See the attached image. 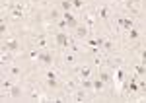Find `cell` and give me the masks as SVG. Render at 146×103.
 <instances>
[{"label":"cell","mask_w":146,"mask_h":103,"mask_svg":"<svg viewBox=\"0 0 146 103\" xmlns=\"http://www.w3.org/2000/svg\"><path fill=\"white\" fill-rule=\"evenodd\" d=\"M62 18H64V22L68 23V27H78V22H76V18H74L70 12H64V14H62Z\"/></svg>","instance_id":"cell-1"},{"label":"cell","mask_w":146,"mask_h":103,"mask_svg":"<svg viewBox=\"0 0 146 103\" xmlns=\"http://www.w3.org/2000/svg\"><path fill=\"white\" fill-rule=\"evenodd\" d=\"M56 45H60V47H68V35L66 33H62V31H60V33H56Z\"/></svg>","instance_id":"cell-2"},{"label":"cell","mask_w":146,"mask_h":103,"mask_svg":"<svg viewBox=\"0 0 146 103\" xmlns=\"http://www.w3.org/2000/svg\"><path fill=\"white\" fill-rule=\"evenodd\" d=\"M18 41H16V39H10V41H6V43H4V49H6V51H18Z\"/></svg>","instance_id":"cell-3"},{"label":"cell","mask_w":146,"mask_h":103,"mask_svg":"<svg viewBox=\"0 0 146 103\" xmlns=\"http://www.w3.org/2000/svg\"><path fill=\"white\" fill-rule=\"evenodd\" d=\"M47 84H49L51 88H55V86H56V74H55V72H49V74H47Z\"/></svg>","instance_id":"cell-4"},{"label":"cell","mask_w":146,"mask_h":103,"mask_svg":"<svg viewBox=\"0 0 146 103\" xmlns=\"http://www.w3.org/2000/svg\"><path fill=\"white\" fill-rule=\"evenodd\" d=\"M119 23L123 25V27L127 29V31H129V29L133 27V20H129V18H119Z\"/></svg>","instance_id":"cell-5"},{"label":"cell","mask_w":146,"mask_h":103,"mask_svg":"<svg viewBox=\"0 0 146 103\" xmlns=\"http://www.w3.org/2000/svg\"><path fill=\"white\" fill-rule=\"evenodd\" d=\"M37 60H41V62H45V64H51V62H53V57L47 55V53H39V58H37Z\"/></svg>","instance_id":"cell-6"},{"label":"cell","mask_w":146,"mask_h":103,"mask_svg":"<svg viewBox=\"0 0 146 103\" xmlns=\"http://www.w3.org/2000/svg\"><path fill=\"white\" fill-rule=\"evenodd\" d=\"M129 92H133V93L138 92V84H136V78H131V82H129Z\"/></svg>","instance_id":"cell-7"},{"label":"cell","mask_w":146,"mask_h":103,"mask_svg":"<svg viewBox=\"0 0 146 103\" xmlns=\"http://www.w3.org/2000/svg\"><path fill=\"white\" fill-rule=\"evenodd\" d=\"M135 70H136V76H144V74H146V62H142V64L135 66Z\"/></svg>","instance_id":"cell-8"},{"label":"cell","mask_w":146,"mask_h":103,"mask_svg":"<svg viewBox=\"0 0 146 103\" xmlns=\"http://www.w3.org/2000/svg\"><path fill=\"white\" fill-rule=\"evenodd\" d=\"M98 16H100L101 20H105V18L109 16V12H107V8H105V6H100V8H98Z\"/></svg>","instance_id":"cell-9"},{"label":"cell","mask_w":146,"mask_h":103,"mask_svg":"<svg viewBox=\"0 0 146 103\" xmlns=\"http://www.w3.org/2000/svg\"><path fill=\"white\" fill-rule=\"evenodd\" d=\"M76 35H78V37H86V35H88V27L78 25V27H76Z\"/></svg>","instance_id":"cell-10"},{"label":"cell","mask_w":146,"mask_h":103,"mask_svg":"<svg viewBox=\"0 0 146 103\" xmlns=\"http://www.w3.org/2000/svg\"><path fill=\"white\" fill-rule=\"evenodd\" d=\"M103 84H105V82L101 80V78L94 80V90H96V92H101V90H103Z\"/></svg>","instance_id":"cell-11"},{"label":"cell","mask_w":146,"mask_h":103,"mask_svg":"<svg viewBox=\"0 0 146 103\" xmlns=\"http://www.w3.org/2000/svg\"><path fill=\"white\" fill-rule=\"evenodd\" d=\"M60 6H62V10H64V12H70V8H72V0H62Z\"/></svg>","instance_id":"cell-12"},{"label":"cell","mask_w":146,"mask_h":103,"mask_svg":"<svg viewBox=\"0 0 146 103\" xmlns=\"http://www.w3.org/2000/svg\"><path fill=\"white\" fill-rule=\"evenodd\" d=\"M138 37H140V33H138L136 29L131 27V29H129V39H138Z\"/></svg>","instance_id":"cell-13"},{"label":"cell","mask_w":146,"mask_h":103,"mask_svg":"<svg viewBox=\"0 0 146 103\" xmlns=\"http://www.w3.org/2000/svg\"><path fill=\"white\" fill-rule=\"evenodd\" d=\"M80 76H82V78H90V76H92V70L90 68H82V70H80Z\"/></svg>","instance_id":"cell-14"},{"label":"cell","mask_w":146,"mask_h":103,"mask_svg":"<svg viewBox=\"0 0 146 103\" xmlns=\"http://www.w3.org/2000/svg\"><path fill=\"white\" fill-rule=\"evenodd\" d=\"M12 16H14V18H22V16H23V10L20 8V6H18V8H14V12H12Z\"/></svg>","instance_id":"cell-15"},{"label":"cell","mask_w":146,"mask_h":103,"mask_svg":"<svg viewBox=\"0 0 146 103\" xmlns=\"http://www.w3.org/2000/svg\"><path fill=\"white\" fill-rule=\"evenodd\" d=\"M100 78H101L103 82H109V80H111V76H109L107 72H100Z\"/></svg>","instance_id":"cell-16"},{"label":"cell","mask_w":146,"mask_h":103,"mask_svg":"<svg viewBox=\"0 0 146 103\" xmlns=\"http://www.w3.org/2000/svg\"><path fill=\"white\" fill-rule=\"evenodd\" d=\"M37 47H41V49H43V47H47V41L43 39V37H39V39H37Z\"/></svg>","instance_id":"cell-17"},{"label":"cell","mask_w":146,"mask_h":103,"mask_svg":"<svg viewBox=\"0 0 146 103\" xmlns=\"http://www.w3.org/2000/svg\"><path fill=\"white\" fill-rule=\"evenodd\" d=\"M64 62H66V64H74V57H72V55H66V57H64Z\"/></svg>","instance_id":"cell-18"},{"label":"cell","mask_w":146,"mask_h":103,"mask_svg":"<svg viewBox=\"0 0 146 103\" xmlns=\"http://www.w3.org/2000/svg\"><path fill=\"white\" fill-rule=\"evenodd\" d=\"M115 76H117V82H123V76H125V74H123V70L119 68V70H117V74H115Z\"/></svg>","instance_id":"cell-19"},{"label":"cell","mask_w":146,"mask_h":103,"mask_svg":"<svg viewBox=\"0 0 146 103\" xmlns=\"http://www.w3.org/2000/svg\"><path fill=\"white\" fill-rule=\"evenodd\" d=\"M72 6H76V8H82V6H84V2H82V0H72Z\"/></svg>","instance_id":"cell-20"},{"label":"cell","mask_w":146,"mask_h":103,"mask_svg":"<svg viewBox=\"0 0 146 103\" xmlns=\"http://www.w3.org/2000/svg\"><path fill=\"white\" fill-rule=\"evenodd\" d=\"M12 95L14 97H20V88H12Z\"/></svg>","instance_id":"cell-21"},{"label":"cell","mask_w":146,"mask_h":103,"mask_svg":"<svg viewBox=\"0 0 146 103\" xmlns=\"http://www.w3.org/2000/svg\"><path fill=\"white\" fill-rule=\"evenodd\" d=\"M103 47H105L107 51H111V49H113V43H111V41H105V43H103Z\"/></svg>","instance_id":"cell-22"},{"label":"cell","mask_w":146,"mask_h":103,"mask_svg":"<svg viewBox=\"0 0 146 103\" xmlns=\"http://www.w3.org/2000/svg\"><path fill=\"white\" fill-rule=\"evenodd\" d=\"M2 88H4V90H10V88H12V86H10V82H8V80H4V82H2Z\"/></svg>","instance_id":"cell-23"},{"label":"cell","mask_w":146,"mask_h":103,"mask_svg":"<svg viewBox=\"0 0 146 103\" xmlns=\"http://www.w3.org/2000/svg\"><path fill=\"white\" fill-rule=\"evenodd\" d=\"M12 74H14V76H20V74H22V70H20V68H12Z\"/></svg>","instance_id":"cell-24"},{"label":"cell","mask_w":146,"mask_h":103,"mask_svg":"<svg viewBox=\"0 0 146 103\" xmlns=\"http://www.w3.org/2000/svg\"><path fill=\"white\" fill-rule=\"evenodd\" d=\"M51 18H53V20H56V18H58V12L53 10V12H51Z\"/></svg>","instance_id":"cell-25"},{"label":"cell","mask_w":146,"mask_h":103,"mask_svg":"<svg viewBox=\"0 0 146 103\" xmlns=\"http://www.w3.org/2000/svg\"><path fill=\"white\" fill-rule=\"evenodd\" d=\"M140 58H142V62H146V49L142 51V53H140Z\"/></svg>","instance_id":"cell-26"},{"label":"cell","mask_w":146,"mask_h":103,"mask_svg":"<svg viewBox=\"0 0 146 103\" xmlns=\"http://www.w3.org/2000/svg\"><path fill=\"white\" fill-rule=\"evenodd\" d=\"M109 2H115V0H109Z\"/></svg>","instance_id":"cell-27"},{"label":"cell","mask_w":146,"mask_h":103,"mask_svg":"<svg viewBox=\"0 0 146 103\" xmlns=\"http://www.w3.org/2000/svg\"><path fill=\"white\" fill-rule=\"evenodd\" d=\"M144 47H146V45H144Z\"/></svg>","instance_id":"cell-28"}]
</instances>
